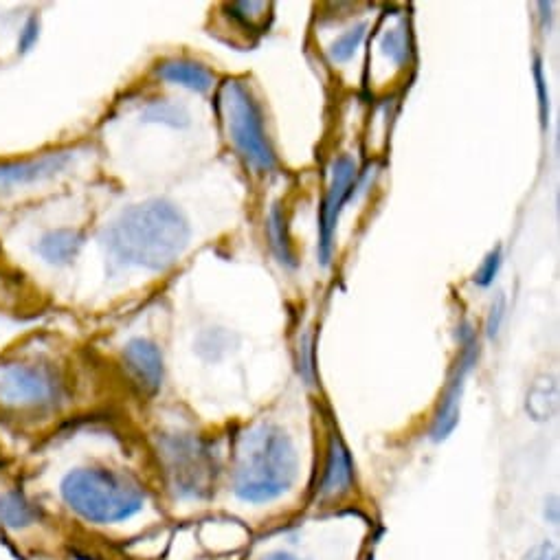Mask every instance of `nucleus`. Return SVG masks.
<instances>
[{
	"mask_svg": "<svg viewBox=\"0 0 560 560\" xmlns=\"http://www.w3.org/2000/svg\"><path fill=\"white\" fill-rule=\"evenodd\" d=\"M60 492L77 517L95 525L128 521L143 510L145 503L137 481L102 466L73 470L62 479Z\"/></svg>",
	"mask_w": 560,
	"mask_h": 560,
	"instance_id": "7ed1b4c3",
	"label": "nucleus"
},
{
	"mask_svg": "<svg viewBox=\"0 0 560 560\" xmlns=\"http://www.w3.org/2000/svg\"><path fill=\"white\" fill-rule=\"evenodd\" d=\"M380 49L394 64H405L409 58V33L405 25L391 27L380 40Z\"/></svg>",
	"mask_w": 560,
	"mask_h": 560,
	"instance_id": "2eb2a0df",
	"label": "nucleus"
},
{
	"mask_svg": "<svg viewBox=\"0 0 560 560\" xmlns=\"http://www.w3.org/2000/svg\"><path fill=\"white\" fill-rule=\"evenodd\" d=\"M352 477H354L352 457H350V453H347V448L341 442V438H336L334 435V438L330 440L326 473H323V481H321V497H326V499L341 497L343 492L350 490Z\"/></svg>",
	"mask_w": 560,
	"mask_h": 560,
	"instance_id": "9d476101",
	"label": "nucleus"
},
{
	"mask_svg": "<svg viewBox=\"0 0 560 560\" xmlns=\"http://www.w3.org/2000/svg\"><path fill=\"white\" fill-rule=\"evenodd\" d=\"M534 80H536V88H539V106H541V123L543 128H547V121H550V102H547V88H545V77H543V69L541 62L536 60L534 64Z\"/></svg>",
	"mask_w": 560,
	"mask_h": 560,
	"instance_id": "6ab92c4d",
	"label": "nucleus"
},
{
	"mask_svg": "<svg viewBox=\"0 0 560 560\" xmlns=\"http://www.w3.org/2000/svg\"><path fill=\"white\" fill-rule=\"evenodd\" d=\"M218 106L229 139L244 163L253 167L255 172H271L277 165V156L266 137L262 110L249 88L240 80H229L227 84H222L218 93Z\"/></svg>",
	"mask_w": 560,
	"mask_h": 560,
	"instance_id": "20e7f679",
	"label": "nucleus"
},
{
	"mask_svg": "<svg viewBox=\"0 0 560 560\" xmlns=\"http://www.w3.org/2000/svg\"><path fill=\"white\" fill-rule=\"evenodd\" d=\"M459 358L453 367L451 376H448V383L444 394L440 398V405L435 409V418H433V427H431V438L435 442L446 440L451 435L459 422V405H462V394H464V380L468 376L470 369L475 367L477 356H479V343H477V334L475 330L464 323L459 328Z\"/></svg>",
	"mask_w": 560,
	"mask_h": 560,
	"instance_id": "423d86ee",
	"label": "nucleus"
},
{
	"mask_svg": "<svg viewBox=\"0 0 560 560\" xmlns=\"http://www.w3.org/2000/svg\"><path fill=\"white\" fill-rule=\"evenodd\" d=\"M152 112H154V115H152L154 119L170 123V126H185V123H187V112L183 108L174 106V104L161 102V104H156L152 108Z\"/></svg>",
	"mask_w": 560,
	"mask_h": 560,
	"instance_id": "a211bd4d",
	"label": "nucleus"
},
{
	"mask_svg": "<svg viewBox=\"0 0 560 560\" xmlns=\"http://www.w3.org/2000/svg\"><path fill=\"white\" fill-rule=\"evenodd\" d=\"M0 387V402L14 407H47L60 396V383L53 374L44 369H20Z\"/></svg>",
	"mask_w": 560,
	"mask_h": 560,
	"instance_id": "6e6552de",
	"label": "nucleus"
},
{
	"mask_svg": "<svg viewBox=\"0 0 560 560\" xmlns=\"http://www.w3.org/2000/svg\"><path fill=\"white\" fill-rule=\"evenodd\" d=\"M159 75L165 82L181 84L185 88H192L196 93H207L214 86V75L207 71L203 64L192 60H170L161 64Z\"/></svg>",
	"mask_w": 560,
	"mask_h": 560,
	"instance_id": "9b49d317",
	"label": "nucleus"
},
{
	"mask_svg": "<svg viewBox=\"0 0 560 560\" xmlns=\"http://www.w3.org/2000/svg\"><path fill=\"white\" fill-rule=\"evenodd\" d=\"M523 560H560L558 547L552 541H543L539 545H534L532 550L525 554Z\"/></svg>",
	"mask_w": 560,
	"mask_h": 560,
	"instance_id": "412c9836",
	"label": "nucleus"
},
{
	"mask_svg": "<svg viewBox=\"0 0 560 560\" xmlns=\"http://www.w3.org/2000/svg\"><path fill=\"white\" fill-rule=\"evenodd\" d=\"M161 457L165 475L178 497L203 499L209 495L216 477V462L203 440L189 433L163 435Z\"/></svg>",
	"mask_w": 560,
	"mask_h": 560,
	"instance_id": "39448f33",
	"label": "nucleus"
},
{
	"mask_svg": "<svg viewBox=\"0 0 560 560\" xmlns=\"http://www.w3.org/2000/svg\"><path fill=\"white\" fill-rule=\"evenodd\" d=\"M356 185H358L356 163L350 159V156H339V159L332 163L330 185L326 198H323L321 214H319V257L323 266L330 264L336 222H339V216L347 200L354 196Z\"/></svg>",
	"mask_w": 560,
	"mask_h": 560,
	"instance_id": "0eeeda50",
	"label": "nucleus"
},
{
	"mask_svg": "<svg viewBox=\"0 0 560 560\" xmlns=\"http://www.w3.org/2000/svg\"><path fill=\"white\" fill-rule=\"evenodd\" d=\"M297 451L288 433L271 422L246 429L235 446L233 490L246 503H271L297 477Z\"/></svg>",
	"mask_w": 560,
	"mask_h": 560,
	"instance_id": "f03ea898",
	"label": "nucleus"
},
{
	"mask_svg": "<svg viewBox=\"0 0 560 560\" xmlns=\"http://www.w3.org/2000/svg\"><path fill=\"white\" fill-rule=\"evenodd\" d=\"M80 244H82V238L77 233H73V231H58V233H53L51 238L44 240L42 251H44V255L49 257L51 262H66V260H71V257L77 253V249H80Z\"/></svg>",
	"mask_w": 560,
	"mask_h": 560,
	"instance_id": "4468645a",
	"label": "nucleus"
},
{
	"mask_svg": "<svg viewBox=\"0 0 560 560\" xmlns=\"http://www.w3.org/2000/svg\"><path fill=\"white\" fill-rule=\"evenodd\" d=\"M38 519V510L33 508L25 497L18 492H7L5 497H0V523L9 530H22Z\"/></svg>",
	"mask_w": 560,
	"mask_h": 560,
	"instance_id": "f8f14e48",
	"label": "nucleus"
},
{
	"mask_svg": "<svg viewBox=\"0 0 560 560\" xmlns=\"http://www.w3.org/2000/svg\"><path fill=\"white\" fill-rule=\"evenodd\" d=\"M123 358L130 369L132 378L145 394H156L163 380V358L159 347L150 341L134 339L123 350Z\"/></svg>",
	"mask_w": 560,
	"mask_h": 560,
	"instance_id": "1a4fd4ad",
	"label": "nucleus"
},
{
	"mask_svg": "<svg viewBox=\"0 0 560 560\" xmlns=\"http://www.w3.org/2000/svg\"><path fill=\"white\" fill-rule=\"evenodd\" d=\"M503 315H506V299H503V297H497V299H495V304H492V308H490L488 323H486V330H488V336H490V339H495V336L499 334V328H501Z\"/></svg>",
	"mask_w": 560,
	"mask_h": 560,
	"instance_id": "aec40b11",
	"label": "nucleus"
},
{
	"mask_svg": "<svg viewBox=\"0 0 560 560\" xmlns=\"http://www.w3.org/2000/svg\"><path fill=\"white\" fill-rule=\"evenodd\" d=\"M365 29H367V25H358V27H354L350 31H345L343 36L336 38L330 44V58H332V62L343 64L347 60H352L354 53L358 51V47H361V42L365 38Z\"/></svg>",
	"mask_w": 560,
	"mask_h": 560,
	"instance_id": "dca6fc26",
	"label": "nucleus"
},
{
	"mask_svg": "<svg viewBox=\"0 0 560 560\" xmlns=\"http://www.w3.org/2000/svg\"><path fill=\"white\" fill-rule=\"evenodd\" d=\"M266 231H268V242H271V249L277 255V260L284 266L295 268L297 260H295L293 246H290V240H288L286 220H284V214H282V209H279V205H273L271 214H268Z\"/></svg>",
	"mask_w": 560,
	"mask_h": 560,
	"instance_id": "ddd939ff",
	"label": "nucleus"
},
{
	"mask_svg": "<svg viewBox=\"0 0 560 560\" xmlns=\"http://www.w3.org/2000/svg\"><path fill=\"white\" fill-rule=\"evenodd\" d=\"M262 560H297V558L290 556V554H284V552H273V554L264 556Z\"/></svg>",
	"mask_w": 560,
	"mask_h": 560,
	"instance_id": "4be33fe9",
	"label": "nucleus"
},
{
	"mask_svg": "<svg viewBox=\"0 0 560 560\" xmlns=\"http://www.w3.org/2000/svg\"><path fill=\"white\" fill-rule=\"evenodd\" d=\"M189 224L165 200H150L128 209L108 231V246L121 262L165 271L183 255Z\"/></svg>",
	"mask_w": 560,
	"mask_h": 560,
	"instance_id": "f257e3e1",
	"label": "nucleus"
},
{
	"mask_svg": "<svg viewBox=\"0 0 560 560\" xmlns=\"http://www.w3.org/2000/svg\"><path fill=\"white\" fill-rule=\"evenodd\" d=\"M499 266H501V249L497 246L495 251L488 253L484 264L479 266V271L475 273V284L481 286V288L490 286L492 282H495V277L499 273Z\"/></svg>",
	"mask_w": 560,
	"mask_h": 560,
	"instance_id": "f3484780",
	"label": "nucleus"
}]
</instances>
